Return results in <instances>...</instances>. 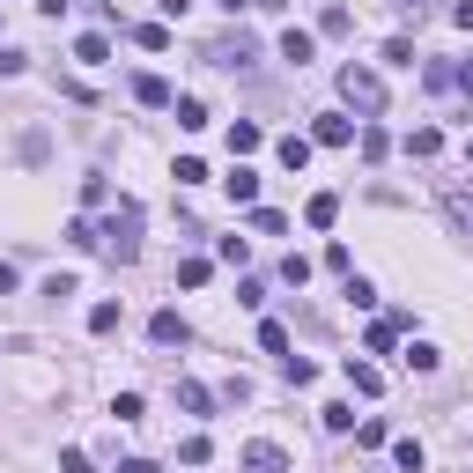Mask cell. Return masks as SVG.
Here are the masks:
<instances>
[{
	"mask_svg": "<svg viewBox=\"0 0 473 473\" xmlns=\"http://www.w3.org/2000/svg\"><path fill=\"white\" fill-rule=\"evenodd\" d=\"M96 252H104L111 267H134V259H141V207H134V200H118V207H104V229H96Z\"/></svg>",
	"mask_w": 473,
	"mask_h": 473,
	"instance_id": "obj_1",
	"label": "cell"
},
{
	"mask_svg": "<svg viewBox=\"0 0 473 473\" xmlns=\"http://www.w3.org/2000/svg\"><path fill=\"white\" fill-rule=\"evenodd\" d=\"M340 96H347L355 111H370V118L385 111V82H377L370 67H340Z\"/></svg>",
	"mask_w": 473,
	"mask_h": 473,
	"instance_id": "obj_2",
	"label": "cell"
},
{
	"mask_svg": "<svg viewBox=\"0 0 473 473\" xmlns=\"http://www.w3.org/2000/svg\"><path fill=\"white\" fill-rule=\"evenodd\" d=\"M252 59H259V45H252L245 30H229V37H215V45H207V67H229V75H245Z\"/></svg>",
	"mask_w": 473,
	"mask_h": 473,
	"instance_id": "obj_3",
	"label": "cell"
},
{
	"mask_svg": "<svg viewBox=\"0 0 473 473\" xmlns=\"http://www.w3.org/2000/svg\"><path fill=\"white\" fill-rule=\"evenodd\" d=\"M311 141H318V148H347V141H355V126H347L340 111H318V118H311Z\"/></svg>",
	"mask_w": 473,
	"mask_h": 473,
	"instance_id": "obj_4",
	"label": "cell"
},
{
	"mask_svg": "<svg viewBox=\"0 0 473 473\" xmlns=\"http://www.w3.org/2000/svg\"><path fill=\"white\" fill-rule=\"evenodd\" d=\"M245 473H288V451L281 444H245V458H236Z\"/></svg>",
	"mask_w": 473,
	"mask_h": 473,
	"instance_id": "obj_5",
	"label": "cell"
},
{
	"mask_svg": "<svg viewBox=\"0 0 473 473\" xmlns=\"http://www.w3.org/2000/svg\"><path fill=\"white\" fill-rule=\"evenodd\" d=\"M340 377H347L355 392H363V399H377V392H385V370H377V363H355V355L340 363Z\"/></svg>",
	"mask_w": 473,
	"mask_h": 473,
	"instance_id": "obj_6",
	"label": "cell"
},
{
	"mask_svg": "<svg viewBox=\"0 0 473 473\" xmlns=\"http://www.w3.org/2000/svg\"><path fill=\"white\" fill-rule=\"evenodd\" d=\"M311 52H318L311 30H281V59H288V67H311Z\"/></svg>",
	"mask_w": 473,
	"mask_h": 473,
	"instance_id": "obj_7",
	"label": "cell"
},
{
	"mask_svg": "<svg viewBox=\"0 0 473 473\" xmlns=\"http://www.w3.org/2000/svg\"><path fill=\"white\" fill-rule=\"evenodd\" d=\"M134 96H141V104H148V111H170V104H177V96H170V82H163V75H134Z\"/></svg>",
	"mask_w": 473,
	"mask_h": 473,
	"instance_id": "obj_8",
	"label": "cell"
},
{
	"mask_svg": "<svg viewBox=\"0 0 473 473\" xmlns=\"http://www.w3.org/2000/svg\"><path fill=\"white\" fill-rule=\"evenodd\" d=\"M444 215H451V222L473 236V186H444Z\"/></svg>",
	"mask_w": 473,
	"mask_h": 473,
	"instance_id": "obj_9",
	"label": "cell"
},
{
	"mask_svg": "<svg viewBox=\"0 0 473 473\" xmlns=\"http://www.w3.org/2000/svg\"><path fill=\"white\" fill-rule=\"evenodd\" d=\"M222 186H229V200H236V207H252V200H259V170H245V163H236V170L222 177Z\"/></svg>",
	"mask_w": 473,
	"mask_h": 473,
	"instance_id": "obj_10",
	"label": "cell"
},
{
	"mask_svg": "<svg viewBox=\"0 0 473 473\" xmlns=\"http://www.w3.org/2000/svg\"><path fill=\"white\" fill-rule=\"evenodd\" d=\"M274 156H281V170H304V163H311V141H304V134H281Z\"/></svg>",
	"mask_w": 473,
	"mask_h": 473,
	"instance_id": "obj_11",
	"label": "cell"
},
{
	"mask_svg": "<svg viewBox=\"0 0 473 473\" xmlns=\"http://www.w3.org/2000/svg\"><path fill=\"white\" fill-rule=\"evenodd\" d=\"M177 407H186V414H215V392L193 385V377H177Z\"/></svg>",
	"mask_w": 473,
	"mask_h": 473,
	"instance_id": "obj_12",
	"label": "cell"
},
{
	"mask_svg": "<svg viewBox=\"0 0 473 473\" xmlns=\"http://www.w3.org/2000/svg\"><path fill=\"white\" fill-rule=\"evenodd\" d=\"M75 59H82V67H104V59H111V37H104V30L75 37Z\"/></svg>",
	"mask_w": 473,
	"mask_h": 473,
	"instance_id": "obj_13",
	"label": "cell"
},
{
	"mask_svg": "<svg viewBox=\"0 0 473 473\" xmlns=\"http://www.w3.org/2000/svg\"><path fill=\"white\" fill-rule=\"evenodd\" d=\"M148 340H156V347H170V340H186V318H177V311H156V318H148Z\"/></svg>",
	"mask_w": 473,
	"mask_h": 473,
	"instance_id": "obj_14",
	"label": "cell"
},
{
	"mask_svg": "<svg viewBox=\"0 0 473 473\" xmlns=\"http://www.w3.org/2000/svg\"><path fill=\"white\" fill-rule=\"evenodd\" d=\"M304 222H311V229H333V222H340V200H333V193H311Z\"/></svg>",
	"mask_w": 473,
	"mask_h": 473,
	"instance_id": "obj_15",
	"label": "cell"
},
{
	"mask_svg": "<svg viewBox=\"0 0 473 473\" xmlns=\"http://www.w3.org/2000/svg\"><path fill=\"white\" fill-rule=\"evenodd\" d=\"M259 347H267V355H281V363H288V326H281V318H259Z\"/></svg>",
	"mask_w": 473,
	"mask_h": 473,
	"instance_id": "obj_16",
	"label": "cell"
},
{
	"mask_svg": "<svg viewBox=\"0 0 473 473\" xmlns=\"http://www.w3.org/2000/svg\"><path fill=\"white\" fill-rule=\"evenodd\" d=\"M170 111H177V126H186V134H200V126H207V104H200V96H177Z\"/></svg>",
	"mask_w": 473,
	"mask_h": 473,
	"instance_id": "obj_17",
	"label": "cell"
},
{
	"mask_svg": "<svg viewBox=\"0 0 473 473\" xmlns=\"http://www.w3.org/2000/svg\"><path fill=\"white\" fill-rule=\"evenodd\" d=\"M259 141H267V134H259V126H252V118H236V126H229V156H252V148H259Z\"/></svg>",
	"mask_w": 473,
	"mask_h": 473,
	"instance_id": "obj_18",
	"label": "cell"
},
{
	"mask_svg": "<svg viewBox=\"0 0 473 473\" xmlns=\"http://www.w3.org/2000/svg\"><path fill=\"white\" fill-rule=\"evenodd\" d=\"M399 326H407V318H377V326H370V333H363V347H370V355H385V347H392V333H399Z\"/></svg>",
	"mask_w": 473,
	"mask_h": 473,
	"instance_id": "obj_19",
	"label": "cell"
},
{
	"mask_svg": "<svg viewBox=\"0 0 473 473\" xmlns=\"http://www.w3.org/2000/svg\"><path fill=\"white\" fill-rule=\"evenodd\" d=\"M59 236H67V245H75V252H96V222H82V215H75L67 229H59Z\"/></svg>",
	"mask_w": 473,
	"mask_h": 473,
	"instance_id": "obj_20",
	"label": "cell"
},
{
	"mask_svg": "<svg viewBox=\"0 0 473 473\" xmlns=\"http://www.w3.org/2000/svg\"><path fill=\"white\" fill-rule=\"evenodd\" d=\"M437 148H444L437 126H414V134H407V156H437Z\"/></svg>",
	"mask_w": 473,
	"mask_h": 473,
	"instance_id": "obj_21",
	"label": "cell"
},
{
	"mask_svg": "<svg viewBox=\"0 0 473 473\" xmlns=\"http://www.w3.org/2000/svg\"><path fill=\"white\" fill-rule=\"evenodd\" d=\"M437 363H444V355H437V347H429V340H414V347H407V370H422V377H429V370H437Z\"/></svg>",
	"mask_w": 473,
	"mask_h": 473,
	"instance_id": "obj_22",
	"label": "cell"
},
{
	"mask_svg": "<svg viewBox=\"0 0 473 473\" xmlns=\"http://www.w3.org/2000/svg\"><path fill=\"white\" fill-rule=\"evenodd\" d=\"M318 30H326V37H347V30H355V15H347V8H340V0H333V8L318 15Z\"/></svg>",
	"mask_w": 473,
	"mask_h": 473,
	"instance_id": "obj_23",
	"label": "cell"
},
{
	"mask_svg": "<svg viewBox=\"0 0 473 473\" xmlns=\"http://www.w3.org/2000/svg\"><path fill=\"white\" fill-rule=\"evenodd\" d=\"M281 281H288V288H304V281H311V259H304V252H288V259H281Z\"/></svg>",
	"mask_w": 473,
	"mask_h": 473,
	"instance_id": "obj_24",
	"label": "cell"
},
{
	"mask_svg": "<svg viewBox=\"0 0 473 473\" xmlns=\"http://www.w3.org/2000/svg\"><path fill=\"white\" fill-rule=\"evenodd\" d=\"M392 458H399V473H422V444H414V437H399Z\"/></svg>",
	"mask_w": 473,
	"mask_h": 473,
	"instance_id": "obj_25",
	"label": "cell"
},
{
	"mask_svg": "<svg viewBox=\"0 0 473 473\" xmlns=\"http://www.w3.org/2000/svg\"><path fill=\"white\" fill-rule=\"evenodd\" d=\"M207 274H215L207 259H186V267H177V288H207Z\"/></svg>",
	"mask_w": 473,
	"mask_h": 473,
	"instance_id": "obj_26",
	"label": "cell"
},
{
	"mask_svg": "<svg viewBox=\"0 0 473 473\" xmlns=\"http://www.w3.org/2000/svg\"><path fill=\"white\" fill-rule=\"evenodd\" d=\"M177 458H186V466H207V458H215V444H207V437H186V444H177Z\"/></svg>",
	"mask_w": 473,
	"mask_h": 473,
	"instance_id": "obj_27",
	"label": "cell"
},
{
	"mask_svg": "<svg viewBox=\"0 0 473 473\" xmlns=\"http://www.w3.org/2000/svg\"><path fill=\"white\" fill-rule=\"evenodd\" d=\"M170 177H177V186H200V177H207V163H200V156H177V170H170Z\"/></svg>",
	"mask_w": 473,
	"mask_h": 473,
	"instance_id": "obj_28",
	"label": "cell"
},
{
	"mask_svg": "<svg viewBox=\"0 0 473 473\" xmlns=\"http://www.w3.org/2000/svg\"><path fill=\"white\" fill-rule=\"evenodd\" d=\"M111 414H118V422H141L148 407H141V392H118V399H111Z\"/></svg>",
	"mask_w": 473,
	"mask_h": 473,
	"instance_id": "obj_29",
	"label": "cell"
},
{
	"mask_svg": "<svg viewBox=\"0 0 473 473\" xmlns=\"http://www.w3.org/2000/svg\"><path fill=\"white\" fill-rule=\"evenodd\" d=\"M82 200L89 207H111V177H82Z\"/></svg>",
	"mask_w": 473,
	"mask_h": 473,
	"instance_id": "obj_30",
	"label": "cell"
},
{
	"mask_svg": "<svg viewBox=\"0 0 473 473\" xmlns=\"http://www.w3.org/2000/svg\"><path fill=\"white\" fill-rule=\"evenodd\" d=\"M134 45H148V52H163V45H170V30H163V23H141V30H134Z\"/></svg>",
	"mask_w": 473,
	"mask_h": 473,
	"instance_id": "obj_31",
	"label": "cell"
},
{
	"mask_svg": "<svg viewBox=\"0 0 473 473\" xmlns=\"http://www.w3.org/2000/svg\"><path fill=\"white\" fill-rule=\"evenodd\" d=\"M385 148H392V141H385V126H363V156H370V163H385Z\"/></svg>",
	"mask_w": 473,
	"mask_h": 473,
	"instance_id": "obj_32",
	"label": "cell"
},
{
	"mask_svg": "<svg viewBox=\"0 0 473 473\" xmlns=\"http://www.w3.org/2000/svg\"><path fill=\"white\" fill-rule=\"evenodd\" d=\"M252 229H259V236H281V229H288V222H281V215H274V207H252Z\"/></svg>",
	"mask_w": 473,
	"mask_h": 473,
	"instance_id": "obj_33",
	"label": "cell"
},
{
	"mask_svg": "<svg viewBox=\"0 0 473 473\" xmlns=\"http://www.w3.org/2000/svg\"><path fill=\"white\" fill-rule=\"evenodd\" d=\"M89 333H118V304H96L89 311Z\"/></svg>",
	"mask_w": 473,
	"mask_h": 473,
	"instance_id": "obj_34",
	"label": "cell"
},
{
	"mask_svg": "<svg viewBox=\"0 0 473 473\" xmlns=\"http://www.w3.org/2000/svg\"><path fill=\"white\" fill-rule=\"evenodd\" d=\"M59 473H96V466H89V451H59Z\"/></svg>",
	"mask_w": 473,
	"mask_h": 473,
	"instance_id": "obj_35",
	"label": "cell"
},
{
	"mask_svg": "<svg viewBox=\"0 0 473 473\" xmlns=\"http://www.w3.org/2000/svg\"><path fill=\"white\" fill-rule=\"evenodd\" d=\"M451 23H458V30H473V0H458V8H451Z\"/></svg>",
	"mask_w": 473,
	"mask_h": 473,
	"instance_id": "obj_36",
	"label": "cell"
},
{
	"mask_svg": "<svg viewBox=\"0 0 473 473\" xmlns=\"http://www.w3.org/2000/svg\"><path fill=\"white\" fill-rule=\"evenodd\" d=\"M0 296H15V267L8 259H0Z\"/></svg>",
	"mask_w": 473,
	"mask_h": 473,
	"instance_id": "obj_37",
	"label": "cell"
},
{
	"mask_svg": "<svg viewBox=\"0 0 473 473\" xmlns=\"http://www.w3.org/2000/svg\"><path fill=\"white\" fill-rule=\"evenodd\" d=\"M451 82H458V89H466V96H473V59H466V67H458V75H451Z\"/></svg>",
	"mask_w": 473,
	"mask_h": 473,
	"instance_id": "obj_38",
	"label": "cell"
},
{
	"mask_svg": "<svg viewBox=\"0 0 473 473\" xmlns=\"http://www.w3.org/2000/svg\"><path fill=\"white\" fill-rule=\"evenodd\" d=\"M118 473H156V466H148V458H126V466H118Z\"/></svg>",
	"mask_w": 473,
	"mask_h": 473,
	"instance_id": "obj_39",
	"label": "cell"
},
{
	"mask_svg": "<svg viewBox=\"0 0 473 473\" xmlns=\"http://www.w3.org/2000/svg\"><path fill=\"white\" fill-rule=\"evenodd\" d=\"M186 8H193V0H163V15H186Z\"/></svg>",
	"mask_w": 473,
	"mask_h": 473,
	"instance_id": "obj_40",
	"label": "cell"
},
{
	"mask_svg": "<svg viewBox=\"0 0 473 473\" xmlns=\"http://www.w3.org/2000/svg\"><path fill=\"white\" fill-rule=\"evenodd\" d=\"M399 8H407V15H422V0H399Z\"/></svg>",
	"mask_w": 473,
	"mask_h": 473,
	"instance_id": "obj_41",
	"label": "cell"
},
{
	"mask_svg": "<svg viewBox=\"0 0 473 473\" xmlns=\"http://www.w3.org/2000/svg\"><path fill=\"white\" fill-rule=\"evenodd\" d=\"M222 8H229V15H236V8H245V0H222Z\"/></svg>",
	"mask_w": 473,
	"mask_h": 473,
	"instance_id": "obj_42",
	"label": "cell"
},
{
	"mask_svg": "<svg viewBox=\"0 0 473 473\" xmlns=\"http://www.w3.org/2000/svg\"><path fill=\"white\" fill-rule=\"evenodd\" d=\"M259 8H288V0H259Z\"/></svg>",
	"mask_w": 473,
	"mask_h": 473,
	"instance_id": "obj_43",
	"label": "cell"
},
{
	"mask_svg": "<svg viewBox=\"0 0 473 473\" xmlns=\"http://www.w3.org/2000/svg\"><path fill=\"white\" fill-rule=\"evenodd\" d=\"M466 156H473V141H466Z\"/></svg>",
	"mask_w": 473,
	"mask_h": 473,
	"instance_id": "obj_44",
	"label": "cell"
}]
</instances>
